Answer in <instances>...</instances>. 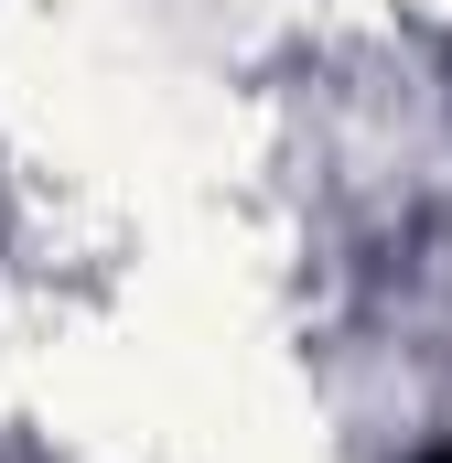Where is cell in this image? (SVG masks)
I'll use <instances>...</instances> for the list:
<instances>
[{"instance_id": "cell-1", "label": "cell", "mask_w": 452, "mask_h": 463, "mask_svg": "<svg viewBox=\"0 0 452 463\" xmlns=\"http://www.w3.org/2000/svg\"><path fill=\"white\" fill-rule=\"evenodd\" d=\"M420 463H452V442H442V453H420Z\"/></svg>"}]
</instances>
